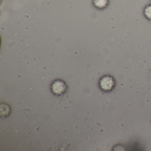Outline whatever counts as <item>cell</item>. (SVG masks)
I'll return each mask as SVG.
<instances>
[{
    "instance_id": "cell-1",
    "label": "cell",
    "mask_w": 151,
    "mask_h": 151,
    "mask_svg": "<svg viewBox=\"0 0 151 151\" xmlns=\"http://www.w3.org/2000/svg\"><path fill=\"white\" fill-rule=\"evenodd\" d=\"M115 80L112 76L106 75L100 79L99 87L103 91L109 92L114 90L115 86Z\"/></svg>"
},
{
    "instance_id": "cell-2",
    "label": "cell",
    "mask_w": 151,
    "mask_h": 151,
    "mask_svg": "<svg viewBox=\"0 0 151 151\" xmlns=\"http://www.w3.org/2000/svg\"><path fill=\"white\" fill-rule=\"evenodd\" d=\"M51 90L54 94L60 96L63 94L67 91V84L63 80L57 79L52 83Z\"/></svg>"
},
{
    "instance_id": "cell-3",
    "label": "cell",
    "mask_w": 151,
    "mask_h": 151,
    "mask_svg": "<svg viewBox=\"0 0 151 151\" xmlns=\"http://www.w3.org/2000/svg\"><path fill=\"white\" fill-rule=\"evenodd\" d=\"M93 4L96 8L104 9L108 6L109 0H93Z\"/></svg>"
},
{
    "instance_id": "cell-4",
    "label": "cell",
    "mask_w": 151,
    "mask_h": 151,
    "mask_svg": "<svg viewBox=\"0 0 151 151\" xmlns=\"http://www.w3.org/2000/svg\"><path fill=\"white\" fill-rule=\"evenodd\" d=\"M10 110L9 107L6 104H1V116H6L9 114Z\"/></svg>"
},
{
    "instance_id": "cell-5",
    "label": "cell",
    "mask_w": 151,
    "mask_h": 151,
    "mask_svg": "<svg viewBox=\"0 0 151 151\" xmlns=\"http://www.w3.org/2000/svg\"><path fill=\"white\" fill-rule=\"evenodd\" d=\"M144 15L147 19L151 20V5L146 7L144 9Z\"/></svg>"
}]
</instances>
